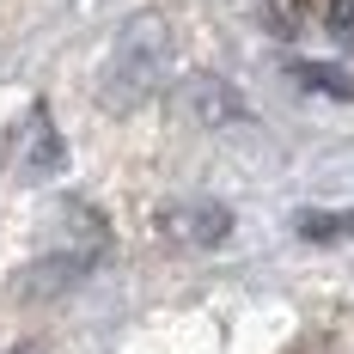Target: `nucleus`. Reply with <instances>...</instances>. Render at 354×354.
<instances>
[{
  "label": "nucleus",
  "mask_w": 354,
  "mask_h": 354,
  "mask_svg": "<svg viewBox=\"0 0 354 354\" xmlns=\"http://www.w3.org/2000/svg\"><path fill=\"white\" fill-rule=\"evenodd\" d=\"M293 232L306 245H348L354 239V208H306L293 220Z\"/></svg>",
  "instance_id": "nucleus-4"
},
{
  "label": "nucleus",
  "mask_w": 354,
  "mask_h": 354,
  "mask_svg": "<svg viewBox=\"0 0 354 354\" xmlns=\"http://www.w3.org/2000/svg\"><path fill=\"white\" fill-rule=\"evenodd\" d=\"M330 31L354 43V0H330Z\"/></svg>",
  "instance_id": "nucleus-7"
},
{
  "label": "nucleus",
  "mask_w": 354,
  "mask_h": 354,
  "mask_svg": "<svg viewBox=\"0 0 354 354\" xmlns=\"http://www.w3.org/2000/svg\"><path fill=\"white\" fill-rule=\"evenodd\" d=\"M293 80H299V86H312V92H324V98L354 104V73L336 68V62H293Z\"/></svg>",
  "instance_id": "nucleus-5"
},
{
  "label": "nucleus",
  "mask_w": 354,
  "mask_h": 354,
  "mask_svg": "<svg viewBox=\"0 0 354 354\" xmlns=\"http://www.w3.org/2000/svg\"><path fill=\"white\" fill-rule=\"evenodd\" d=\"M6 354H43V348H37V342H19V348H6Z\"/></svg>",
  "instance_id": "nucleus-8"
},
{
  "label": "nucleus",
  "mask_w": 354,
  "mask_h": 354,
  "mask_svg": "<svg viewBox=\"0 0 354 354\" xmlns=\"http://www.w3.org/2000/svg\"><path fill=\"white\" fill-rule=\"evenodd\" d=\"M171 73V31L159 12H135L116 43H110V62H104V104L110 110H135L147 104Z\"/></svg>",
  "instance_id": "nucleus-1"
},
{
  "label": "nucleus",
  "mask_w": 354,
  "mask_h": 354,
  "mask_svg": "<svg viewBox=\"0 0 354 354\" xmlns=\"http://www.w3.org/2000/svg\"><path fill=\"white\" fill-rule=\"evenodd\" d=\"M183 92H189V104H196V116H202V122H226V116H245V98H239L226 80H214V73H196Z\"/></svg>",
  "instance_id": "nucleus-2"
},
{
  "label": "nucleus",
  "mask_w": 354,
  "mask_h": 354,
  "mask_svg": "<svg viewBox=\"0 0 354 354\" xmlns=\"http://www.w3.org/2000/svg\"><path fill=\"white\" fill-rule=\"evenodd\" d=\"M31 171H37V177L62 171V141H55V122H49L43 110L31 116Z\"/></svg>",
  "instance_id": "nucleus-6"
},
{
  "label": "nucleus",
  "mask_w": 354,
  "mask_h": 354,
  "mask_svg": "<svg viewBox=\"0 0 354 354\" xmlns=\"http://www.w3.org/2000/svg\"><path fill=\"white\" fill-rule=\"evenodd\" d=\"M171 226L189 239V245H220V239L232 232V214L220 208V202H189V208H177Z\"/></svg>",
  "instance_id": "nucleus-3"
}]
</instances>
